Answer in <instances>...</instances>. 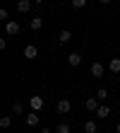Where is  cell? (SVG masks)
Returning a JSON list of instances; mask_svg holds the SVG:
<instances>
[{"instance_id":"obj_2","label":"cell","mask_w":120,"mask_h":133,"mask_svg":"<svg viewBox=\"0 0 120 133\" xmlns=\"http://www.w3.org/2000/svg\"><path fill=\"white\" fill-rule=\"evenodd\" d=\"M36 56H38V49H36V46H31V44H29V46H24V58L34 61Z\"/></svg>"},{"instance_id":"obj_3","label":"cell","mask_w":120,"mask_h":133,"mask_svg":"<svg viewBox=\"0 0 120 133\" xmlns=\"http://www.w3.org/2000/svg\"><path fill=\"white\" fill-rule=\"evenodd\" d=\"M29 104H31V111H41L43 109V97H31Z\"/></svg>"},{"instance_id":"obj_23","label":"cell","mask_w":120,"mask_h":133,"mask_svg":"<svg viewBox=\"0 0 120 133\" xmlns=\"http://www.w3.org/2000/svg\"><path fill=\"white\" fill-rule=\"evenodd\" d=\"M118 133H120V123H118Z\"/></svg>"},{"instance_id":"obj_21","label":"cell","mask_w":120,"mask_h":133,"mask_svg":"<svg viewBox=\"0 0 120 133\" xmlns=\"http://www.w3.org/2000/svg\"><path fill=\"white\" fill-rule=\"evenodd\" d=\"M99 3H103V5H108V3H110V0H99Z\"/></svg>"},{"instance_id":"obj_1","label":"cell","mask_w":120,"mask_h":133,"mask_svg":"<svg viewBox=\"0 0 120 133\" xmlns=\"http://www.w3.org/2000/svg\"><path fill=\"white\" fill-rule=\"evenodd\" d=\"M24 121H27V126H31V128H34V126H38L41 116H38V111H31V114H27V119H24Z\"/></svg>"},{"instance_id":"obj_4","label":"cell","mask_w":120,"mask_h":133,"mask_svg":"<svg viewBox=\"0 0 120 133\" xmlns=\"http://www.w3.org/2000/svg\"><path fill=\"white\" fill-rule=\"evenodd\" d=\"M70 109H72V102L70 99H60L58 102V114H67Z\"/></svg>"},{"instance_id":"obj_13","label":"cell","mask_w":120,"mask_h":133,"mask_svg":"<svg viewBox=\"0 0 120 133\" xmlns=\"http://www.w3.org/2000/svg\"><path fill=\"white\" fill-rule=\"evenodd\" d=\"M110 73H120V58H110Z\"/></svg>"},{"instance_id":"obj_5","label":"cell","mask_w":120,"mask_h":133,"mask_svg":"<svg viewBox=\"0 0 120 133\" xmlns=\"http://www.w3.org/2000/svg\"><path fill=\"white\" fill-rule=\"evenodd\" d=\"M84 107L89 109V111H96V109H99V97H89L84 102Z\"/></svg>"},{"instance_id":"obj_19","label":"cell","mask_w":120,"mask_h":133,"mask_svg":"<svg viewBox=\"0 0 120 133\" xmlns=\"http://www.w3.org/2000/svg\"><path fill=\"white\" fill-rule=\"evenodd\" d=\"M96 97H99V99H108V92H106V90H103V87H101L99 92H96Z\"/></svg>"},{"instance_id":"obj_16","label":"cell","mask_w":120,"mask_h":133,"mask_svg":"<svg viewBox=\"0 0 120 133\" xmlns=\"http://www.w3.org/2000/svg\"><path fill=\"white\" fill-rule=\"evenodd\" d=\"M10 123H12V116H3V119H0V126L3 128H7Z\"/></svg>"},{"instance_id":"obj_20","label":"cell","mask_w":120,"mask_h":133,"mask_svg":"<svg viewBox=\"0 0 120 133\" xmlns=\"http://www.w3.org/2000/svg\"><path fill=\"white\" fill-rule=\"evenodd\" d=\"M41 133H53V131L51 128H41Z\"/></svg>"},{"instance_id":"obj_11","label":"cell","mask_w":120,"mask_h":133,"mask_svg":"<svg viewBox=\"0 0 120 133\" xmlns=\"http://www.w3.org/2000/svg\"><path fill=\"white\" fill-rule=\"evenodd\" d=\"M70 39H72V34L67 32V29H62V32L58 34V41H60V44H67V41H70Z\"/></svg>"},{"instance_id":"obj_9","label":"cell","mask_w":120,"mask_h":133,"mask_svg":"<svg viewBox=\"0 0 120 133\" xmlns=\"http://www.w3.org/2000/svg\"><path fill=\"white\" fill-rule=\"evenodd\" d=\"M67 63L70 65H79V63H82V56H79V53H70V56H67Z\"/></svg>"},{"instance_id":"obj_7","label":"cell","mask_w":120,"mask_h":133,"mask_svg":"<svg viewBox=\"0 0 120 133\" xmlns=\"http://www.w3.org/2000/svg\"><path fill=\"white\" fill-rule=\"evenodd\" d=\"M5 29H7V34H19V29H22V27H19V22H7V27H5Z\"/></svg>"},{"instance_id":"obj_17","label":"cell","mask_w":120,"mask_h":133,"mask_svg":"<svg viewBox=\"0 0 120 133\" xmlns=\"http://www.w3.org/2000/svg\"><path fill=\"white\" fill-rule=\"evenodd\" d=\"M24 111V107L19 104V102H14V104H12V114H22Z\"/></svg>"},{"instance_id":"obj_18","label":"cell","mask_w":120,"mask_h":133,"mask_svg":"<svg viewBox=\"0 0 120 133\" xmlns=\"http://www.w3.org/2000/svg\"><path fill=\"white\" fill-rule=\"evenodd\" d=\"M70 3H72V7H84L86 0H70Z\"/></svg>"},{"instance_id":"obj_10","label":"cell","mask_w":120,"mask_h":133,"mask_svg":"<svg viewBox=\"0 0 120 133\" xmlns=\"http://www.w3.org/2000/svg\"><path fill=\"white\" fill-rule=\"evenodd\" d=\"M110 114V107H106V104H103V107H99V109H96V116H99V119H106V116Z\"/></svg>"},{"instance_id":"obj_22","label":"cell","mask_w":120,"mask_h":133,"mask_svg":"<svg viewBox=\"0 0 120 133\" xmlns=\"http://www.w3.org/2000/svg\"><path fill=\"white\" fill-rule=\"evenodd\" d=\"M34 3H36V5H38V3H43V0H34Z\"/></svg>"},{"instance_id":"obj_8","label":"cell","mask_w":120,"mask_h":133,"mask_svg":"<svg viewBox=\"0 0 120 133\" xmlns=\"http://www.w3.org/2000/svg\"><path fill=\"white\" fill-rule=\"evenodd\" d=\"M91 75L94 77H103V65L101 63H91Z\"/></svg>"},{"instance_id":"obj_14","label":"cell","mask_w":120,"mask_h":133,"mask_svg":"<svg viewBox=\"0 0 120 133\" xmlns=\"http://www.w3.org/2000/svg\"><path fill=\"white\" fill-rule=\"evenodd\" d=\"M55 133H70V123H58V126H55Z\"/></svg>"},{"instance_id":"obj_15","label":"cell","mask_w":120,"mask_h":133,"mask_svg":"<svg viewBox=\"0 0 120 133\" xmlns=\"http://www.w3.org/2000/svg\"><path fill=\"white\" fill-rule=\"evenodd\" d=\"M84 131L86 133H96V121H86L84 123Z\"/></svg>"},{"instance_id":"obj_12","label":"cell","mask_w":120,"mask_h":133,"mask_svg":"<svg viewBox=\"0 0 120 133\" xmlns=\"http://www.w3.org/2000/svg\"><path fill=\"white\" fill-rule=\"evenodd\" d=\"M29 27H31V29H41V27H43V19H41V17H34V19L29 22Z\"/></svg>"},{"instance_id":"obj_6","label":"cell","mask_w":120,"mask_h":133,"mask_svg":"<svg viewBox=\"0 0 120 133\" xmlns=\"http://www.w3.org/2000/svg\"><path fill=\"white\" fill-rule=\"evenodd\" d=\"M31 3H34V0H19V3H17V10L19 12H29L31 10Z\"/></svg>"}]
</instances>
